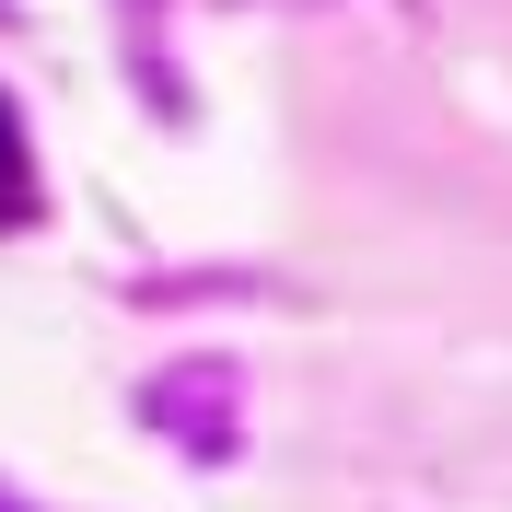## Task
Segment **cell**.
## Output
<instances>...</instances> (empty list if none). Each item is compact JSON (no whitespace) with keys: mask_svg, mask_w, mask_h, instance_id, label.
Returning <instances> with one entry per match:
<instances>
[{"mask_svg":"<svg viewBox=\"0 0 512 512\" xmlns=\"http://www.w3.org/2000/svg\"><path fill=\"white\" fill-rule=\"evenodd\" d=\"M24 222H35V140L12 117V94H0V233H24Z\"/></svg>","mask_w":512,"mask_h":512,"instance_id":"cell-1","label":"cell"},{"mask_svg":"<svg viewBox=\"0 0 512 512\" xmlns=\"http://www.w3.org/2000/svg\"><path fill=\"white\" fill-rule=\"evenodd\" d=\"M0 512H24V501H12V489H0Z\"/></svg>","mask_w":512,"mask_h":512,"instance_id":"cell-2","label":"cell"}]
</instances>
